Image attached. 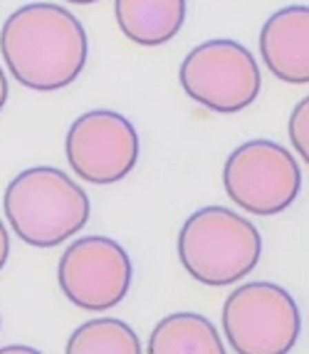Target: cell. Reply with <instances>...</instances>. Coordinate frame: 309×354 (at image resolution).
Returning a JSON list of instances; mask_svg holds the SVG:
<instances>
[{
  "mask_svg": "<svg viewBox=\"0 0 309 354\" xmlns=\"http://www.w3.org/2000/svg\"><path fill=\"white\" fill-rule=\"evenodd\" d=\"M0 53L23 87L54 92L70 87L90 57V40L74 12L57 3H28L0 30Z\"/></svg>",
  "mask_w": 309,
  "mask_h": 354,
  "instance_id": "1",
  "label": "cell"
},
{
  "mask_svg": "<svg viewBox=\"0 0 309 354\" xmlns=\"http://www.w3.org/2000/svg\"><path fill=\"white\" fill-rule=\"evenodd\" d=\"M6 221L32 248H54L90 221V196L62 169L32 166L8 183L3 196Z\"/></svg>",
  "mask_w": 309,
  "mask_h": 354,
  "instance_id": "2",
  "label": "cell"
},
{
  "mask_svg": "<svg viewBox=\"0 0 309 354\" xmlns=\"http://www.w3.org/2000/svg\"><path fill=\"white\" fill-rule=\"evenodd\" d=\"M262 238L255 223L226 206L190 213L179 233V260L190 278L210 288L240 283L255 270Z\"/></svg>",
  "mask_w": 309,
  "mask_h": 354,
  "instance_id": "3",
  "label": "cell"
},
{
  "mask_svg": "<svg viewBox=\"0 0 309 354\" xmlns=\"http://www.w3.org/2000/svg\"><path fill=\"white\" fill-rule=\"evenodd\" d=\"M223 332L235 354H290L302 332L295 297L277 283H245L223 305Z\"/></svg>",
  "mask_w": 309,
  "mask_h": 354,
  "instance_id": "4",
  "label": "cell"
},
{
  "mask_svg": "<svg viewBox=\"0 0 309 354\" xmlns=\"http://www.w3.org/2000/svg\"><path fill=\"white\" fill-rule=\"evenodd\" d=\"M179 82L193 102L218 114H238L257 100L262 75L255 57L235 40H206L181 62Z\"/></svg>",
  "mask_w": 309,
  "mask_h": 354,
  "instance_id": "5",
  "label": "cell"
},
{
  "mask_svg": "<svg viewBox=\"0 0 309 354\" xmlns=\"http://www.w3.org/2000/svg\"><path fill=\"white\" fill-rule=\"evenodd\" d=\"M223 186L250 216H277L302 191V169L287 147L270 139L240 144L223 166Z\"/></svg>",
  "mask_w": 309,
  "mask_h": 354,
  "instance_id": "6",
  "label": "cell"
},
{
  "mask_svg": "<svg viewBox=\"0 0 309 354\" xmlns=\"http://www.w3.org/2000/svg\"><path fill=\"white\" fill-rule=\"evenodd\" d=\"M131 258L119 243L104 236L72 241L57 266V283L72 305L104 313L119 305L131 288Z\"/></svg>",
  "mask_w": 309,
  "mask_h": 354,
  "instance_id": "7",
  "label": "cell"
},
{
  "mask_svg": "<svg viewBox=\"0 0 309 354\" xmlns=\"http://www.w3.org/2000/svg\"><path fill=\"white\" fill-rule=\"evenodd\" d=\"M65 153L77 178L109 186L134 171L139 161V134L124 114L92 109L72 122Z\"/></svg>",
  "mask_w": 309,
  "mask_h": 354,
  "instance_id": "8",
  "label": "cell"
},
{
  "mask_svg": "<svg viewBox=\"0 0 309 354\" xmlns=\"http://www.w3.org/2000/svg\"><path fill=\"white\" fill-rule=\"evenodd\" d=\"M260 55L268 70L287 84H309V6L272 12L260 30Z\"/></svg>",
  "mask_w": 309,
  "mask_h": 354,
  "instance_id": "9",
  "label": "cell"
},
{
  "mask_svg": "<svg viewBox=\"0 0 309 354\" xmlns=\"http://www.w3.org/2000/svg\"><path fill=\"white\" fill-rule=\"evenodd\" d=\"M186 0H114L117 25L141 48H159L179 35L186 23Z\"/></svg>",
  "mask_w": 309,
  "mask_h": 354,
  "instance_id": "10",
  "label": "cell"
},
{
  "mask_svg": "<svg viewBox=\"0 0 309 354\" xmlns=\"http://www.w3.org/2000/svg\"><path fill=\"white\" fill-rule=\"evenodd\" d=\"M146 354H228V349L208 317L173 313L151 330Z\"/></svg>",
  "mask_w": 309,
  "mask_h": 354,
  "instance_id": "11",
  "label": "cell"
},
{
  "mask_svg": "<svg viewBox=\"0 0 309 354\" xmlns=\"http://www.w3.org/2000/svg\"><path fill=\"white\" fill-rule=\"evenodd\" d=\"M65 354H143L141 339L124 319L97 317L79 325L67 339Z\"/></svg>",
  "mask_w": 309,
  "mask_h": 354,
  "instance_id": "12",
  "label": "cell"
},
{
  "mask_svg": "<svg viewBox=\"0 0 309 354\" xmlns=\"http://www.w3.org/2000/svg\"><path fill=\"white\" fill-rule=\"evenodd\" d=\"M287 131H290V142L295 147V151L302 156V161H307L309 166V97H304L302 102L295 104L290 114V124H287Z\"/></svg>",
  "mask_w": 309,
  "mask_h": 354,
  "instance_id": "13",
  "label": "cell"
},
{
  "mask_svg": "<svg viewBox=\"0 0 309 354\" xmlns=\"http://www.w3.org/2000/svg\"><path fill=\"white\" fill-rule=\"evenodd\" d=\"M8 255H10V238H8L6 225H3V221H0V270L6 268Z\"/></svg>",
  "mask_w": 309,
  "mask_h": 354,
  "instance_id": "14",
  "label": "cell"
},
{
  "mask_svg": "<svg viewBox=\"0 0 309 354\" xmlns=\"http://www.w3.org/2000/svg\"><path fill=\"white\" fill-rule=\"evenodd\" d=\"M0 354H42V352L35 347H28V344H8V347H0Z\"/></svg>",
  "mask_w": 309,
  "mask_h": 354,
  "instance_id": "15",
  "label": "cell"
},
{
  "mask_svg": "<svg viewBox=\"0 0 309 354\" xmlns=\"http://www.w3.org/2000/svg\"><path fill=\"white\" fill-rule=\"evenodd\" d=\"M6 102H8V77L3 72V65H0V112H3Z\"/></svg>",
  "mask_w": 309,
  "mask_h": 354,
  "instance_id": "16",
  "label": "cell"
},
{
  "mask_svg": "<svg viewBox=\"0 0 309 354\" xmlns=\"http://www.w3.org/2000/svg\"><path fill=\"white\" fill-rule=\"evenodd\" d=\"M65 3H74V6H94L99 0H65Z\"/></svg>",
  "mask_w": 309,
  "mask_h": 354,
  "instance_id": "17",
  "label": "cell"
},
{
  "mask_svg": "<svg viewBox=\"0 0 309 354\" xmlns=\"http://www.w3.org/2000/svg\"><path fill=\"white\" fill-rule=\"evenodd\" d=\"M0 327H3V317H0Z\"/></svg>",
  "mask_w": 309,
  "mask_h": 354,
  "instance_id": "18",
  "label": "cell"
}]
</instances>
